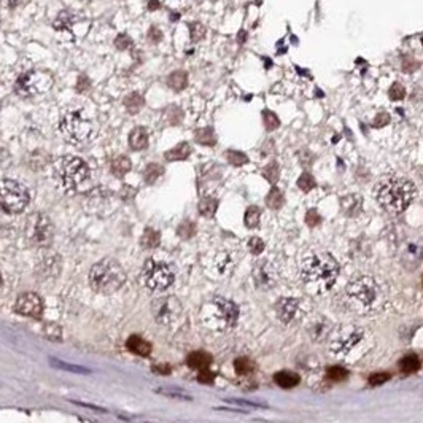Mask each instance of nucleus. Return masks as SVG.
<instances>
[{"label": "nucleus", "mask_w": 423, "mask_h": 423, "mask_svg": "<svg viewBox=\"0 0 423 423\" xmlns=\"http://www.w3.org/2000/svg\"><path fill=\"white\" fill-rule=\"evenodd\" d=\"M341 266L331 253L318 252L309 255L301 267V277L310 293H324L331 290L339 277Z\"/></svg>", "instance_id": "obj_1"}, {"label": "nucleus", "mask_w": 423, "mask_h": 423, "mask_svg": "<svg viewBox=\"0 0 423 423\" xmlns=\"http://www.w3.org/2000/svg\"><path fill=\"white\" fill-rule=\"evenodd\" d=\"M417 194L415 185L404 177H385L375 186V199L390 213L404 212Z\"/></svg>", "instance_id": "obj_2"}, {"label": "nucleus", "mask_w": 423, "mask_h": 423, "mask_svg": "<svg viewBox=\"0 0 423 423\" xmlns=\"http://www.w3.org/2000/svg\"><path fill=\"white\" fill-rule=\"evenodd\" d=\"M347 302L360 313H371L379 309L384 301L382 288L372 277H358L345 290Z\"/></svg>", "instance_id": "obj_3"}, {"label": "nucleus", "mask_w": 423, "mask_h": 423, "mask_svg": "<svg viewBox=\"0 0 423 423\" xmlns=\"http://www.w3.org/2000/svg\"><path fill=\"white\" fill-rule=\"evenodd\" d=\"M54 177L61 188L75 193L86 186L91 177V170L78 156H62L54 162Z\"/></svg>", "instance_id": "obj_4"}, {"label": "nucleus", "mask_w": 423, "mask_h": 423, "mask_svg": "<svg viewBox=\"0 0 423 423\" xmlns=\"http://www.w3.org/2000/svg\"><path fill=\"white\" fill-rule=\"evenodd\" d=\"M126 281V272L123 266L113 258H105L96 263L89 272V284L94 291L101 295H113Z\"/></svg>", "instance_id": "obj_5"}, {"label": "nucleus", "mask_w": 423, "mask_h": 423, "mask_svg": "<svg viewBox=\"0 0 423 423\" xmlns=\"http://www.w3.org/2000/svg\"><path fill=\"white\" fill-rule=\"evenodd\" d=\"M201 317L209 328L215 331H227L236 324L239 318V309L232 301L218 296L204 306Z\"/></svg>", "instance_id": "obj_6"}, {"label": "nucleus", "mask_w": 423, "mask_h": 423, "mask_svg": "<svg viewBox=\"0 0 423 423\" xmlns=\"http://www.w3.org/2000/svg\"><path fill=\"white\" fill-rule=\"evenodd\" d=\"M59 131L66 142L72 145H83L88 142L92 134V124L78 108H67L64 110L59 119Z\"/></svg>", "instance_id": "obj_7"}, {"label": "nucleus", "mask_w": 423, "mask_h": 423, "mask_svg": "<svg viewBox=\"0 0 423 423\" xmlns=\"http://www.w3.org/2000/svg\"><path fill=\"white\" fill-rule=\"evenodd\" d=\"M331 334V352L341 358H349L358 353L367 341V333L356 326H342Z\"/></svg>", "instance_id": "obj_8"}, {"label": "nucleus", "mask_w": 423, "mask_h": 423, "mask_svg": "<svg viewBox=\"0 0 423 423\" xmlns=\"http://www.w3.org/2000/svg\"><path fill=\"white\" fill-rule=\"evenodd\" d=\"M30 201L29 191L16 180L0 181V207L7 213H21Z\"/></svg>", "instance_id": "obj_9"}, {"label": "nucleus", "mask_w": 423, "mask_h": 423, "mask_svg": "<svg viewBox=\"0 0 423 423\" xmlns=\"http://www.w3.org/2000/svg\"><path fill=\"white\" fill-rule=\"evenodd\" d=\"M54 80L45 70H30L23 73L15 83V92L19 97H34L51 89Z\"/></svg>", "instance_id": "obj_10"}, {"label": "nucleus", "mask_w": 423, "mask_h": 423, "mask_svg": "<svg viewBox=\"0 0 423 423\" xmlns=\"http://www.w3.org/2000/svg\"><path fill=\"white\" fill-rule=\"evenodd\" d=\"M142 278L147 288L153 291H164L173 281V272L167 264L158 263L155 259H148L144 266Z\"/></svg>", "instance_id": "obj_11"}, {"label": "nucleus", "mask_w": 423, "mask_h": 423, "mask_svg": "<svg viewBox=\"0 0 423 423\" xmlns=\"http://www.w3.org/2000/svg\"><path fill=\"white\" fill-rule=\"evenodd\" d=\"M27 237L34 245L48 247L53 241V224L48 216L43 213L32 215L27 224Z\"/></svg>", "instance_id": "obj_12"}, {"label": "nucleus", "mask_w": 423, "mask_h": 423, "mask_svg": "<svg viewBox=\"0 0 423 423\" xmlns=\"http://www.w3.org/2000/svg\"><path fill=\"white\" fill-rule=\"evenodd\" d=\"M151 310H153L156 321L170 323L180 313L181 306L175 298L167 296V298H161V299L155 301L153 306H151Z\"/></svg>", "instance_id": "obj_13"}, {"label": "nucleus", "mask_w": 423, "mask_h": 423, "mask_svg": "<svg viewBox=\"0 0 423 423\" xmlns=\"http://www.w3.org/2000/svg\"><path fill=\"white\" fill-rule=\"evenodd\" d=\"M15 309L21 315L38 318L43 313V301L37 293H23L18 296Z\"/></svg>", "instance_id": "obj_14"}, {"label": "nucleus", "mask_w": 423, "mask_h": 423, "mask_svg": "<svg viewBox=\"0 0 423 423\" xmlns=\"http://www.w3.org/2000/svg\"><path fill=\"white\" fill-rule=\"evenodd\" d=\"M275 312H277V317L281 321L290 323L298 317L299 302L296 299H293V298H281L275 304Z\"/></svg>", "instance_id": "obj_15"}, {"label": "nucleus", "mask_w": 423, "mask_h": 423, "mask_svg": "<svg viewBox=\"0 0 423 423\" xmlns=\"http://www.w3.org/2000/svg\"><path fill=\"white\" fill-rule=\"evenodd\" d=\"M255 278L259 287L269 288L275 284V270L272 269L270 264L261 263V264H258V267H255Z\"/></svg>", "instance_id": "obj_16"}, {"label": "nucleus", "mask_w": 423, "mask_h": 423, "mask_svg": "<svg viewBox=\"0 0 423 423\" xmlns=\"http://www.w3.org/2000/svg\"><path fill=\"white\" fill-rule=\"evenodd\" d=\"M333 333V324L330 323L328 318H318L312 323V326H310V336L315 341H320V339H324L328 334Z\"/></svg>", "instance_id": "obj_17"}, {"label": "nucleus", "mask_w": 423, "mask_h": 423, "mask_svg": "<svg viewBox=\"0 0 423 423\" xmlns=\"http://www.w3.org/2000/svg\"><path fill=\"white\" fill-rule=\"evenodd\" d=\"M129 145L132 150L140 151L148 147V132L145 127H135L132 132L129 134Z\"/></svg>", "instance_id": "obj_18"}, {"label": "nucleus", "mask_w": 423, "mask_h": 423, "mask_svg": "<svg viewBox=\"0 0 423 423\" xmlns=\"http://www.w3.org/2000/svg\"><path fill=\"white\" fill-rule=\"evenodd\" d=\"M191 155V147L186 142H181L177 147H173L170 150H167L164 153V159L169 162H175V161H185L188 156Z\"/></svg>", "instance_id": "obj_19"}, {"label": "nucleus", "mask_w": 423, "mask_h": 423, "mask_svg": "<svg viewBox=\"0 0 423 423\" xmlns=\"http://www.w3.org/2000/svg\"><path fill=\"white\" fill-rule=\"evenodd\" d=\"M126 345L132 353L140 355V356H148L151 353V344L142 338H138V336H131V338L127 339Z\"/></svg>", "instance_id": "obj_20"}, {"label": "nucleus", "mask_w": 423, "mask_h": 423, "mask_svg": "<svg viewBox=\"0 0 423 423\" xmlns=\"http://www.w3.org/2000/svg\"><path fill=\"white\" fill-rule=\"evenodd\" d=\"M167 86L172 91H183L188 86V73L185 70H175L167 77Z\"/></svg>", "instance_id": "obj_21"}, {"label": "nucleus", "mask_w": 423, "mask_h": 423, "mask_svg": "<svg viewBox=\"0 0 423 423\" xmlns=\"http://www.w3.org/2000/svg\"><path fill=\"white\" fill-rule=\"evenodd\" d=\"M210 363H212V356L205 352H194L188 356V366L198 371L207 369Z\"/></svg>", "instance_id": "obj_22"}, {"label": "nucleus", "mask_w": 423, "mask_h": 423, "mask_svg": "<svg viewBox=\"0 0 423 423\" xmlns=\"http://www.w3.org/2000/svg\"><path fill=\"white\" fill-rule=\"evenodd\" d=\"M144 105H145V99H144V96L138 92H131L129 96H126V99H124V107L129 115H137L144 108Z\"/></svg>", "instance_id": "obj_23"}, {"label": "nucleus", "mask_w": 423, "mask_h": 423, "mask_svg": "<svg viewBox=\"0 0 423 423\" xmlns=\"http://www.w3.org/2000/svg\"><path fill=\"white\" fill-rule=\"evenodd\" d=\"M361 196H356V194H349V196L342 198V207L344 212L349 215V216H355L360 213L361 210Z\"/></svg>", "instance_id": "obj_24"}, {"label": "nucleus", "mask_w": 423, "mask_h": 423, "mask_svg": "<svg viewBox=\"0 0 423 423\" xmlns=\"http://www.w3.org/2000/svg\"><path fill=\"white\" fill-rule=\"evenodd\" d=\"M274 382L281 388H293L299 384V375L291 371H280L274 375Z\"/></svg>", "instance_id": "obj_25"}, {"label": "nucleus", "mask_w": 423, "mask_h": 423, "mask_svg": "<svg viewBox=\"0 0 423 423\" xmlns=\"http://www.w3.org/2000/svg\"><path fill=\"white\" fill-rule=\"evenodd\" d=\"M132 164L127 156H118L112 161V173L118 178H123L126 173L131 170Z\"/></svg>", "instance_id": "obj_26"}, {"label": "nucleus", "mask_w": 423, "mask_h": 423, "mask_svg": "<svg viewBox=\"0 0 423 423\" xmlns=\"http://www.w3.org/2000/svg\"><path fill=\"white\" fill-rule=\"evenodd\" d=\"M194 138H196V142L205 147H213L216 144V134L212 127H202L198 129L196 134H194Z\"/></svg>", "instance_id": "obj_27"}, {"label": "nucleus", "mask_w": 423, "mask_h": 423, "mask_svg": "<svg viewBox=\"0 0 423 423\" xmlns=\"http://www.w3.org/2000/svg\"><path fill=\"white\" fill-rule=\"evenodd\" d=\"M420 360L415 355H407L399 361V369L404 374H414L420 369Z\"/></svg>", "instance_id": "obj_28"}, {"label": "nucleus", "mask_w": 423, "mask_h": 423, "mask_svg": "<svg viewBox=\"0 0 423 423\" xmlns=\"http://www.w3.org/2000/svg\"><path fill=\"white\" fill-rule=\"evenodd\" d=\"M216 209H218V201L215 198H204L199 202V213L205 218H212L216 213Z\"/></svg>", "instance_id": "obj_29"}, {"label": "nucleus", "mask_w": 423, "mask_h": 423, "mask_svg": "<svg viewBox=\"0 0 423 423\" xmlns=\"http://www.w3.org/2000/svg\"><path fill=\"white\" fill-rule=\"evenodd\" d=\"M284 193H281L277 186H274L272 190L269 191V194L266 196V205L269 209H272V210H278L281 205H284Z\"/></svg>", "instance_id": "obj_30"}, {"label": "nucleus", "mask_w": 423, "mask_h": 423, "mask_svg": "<svg viewBox=\"0 0 423 423\" xmlns=\"http://www.w3.org/2000/svg\"><path fill=\"white\" fill-rule=\"evenodd\" d=\"M161 242V236L156 229H151V227H147L142 239H140V244H142L144 248H156Z\"/></svg>", "instance_id": "obj_31"}, {"label": "nucleus", "mask_w": 423, "mask_h": 423, "mask_svg": "<svg viewBox=\"0 0 423 423\" xmlns=\"http://www.w3.org/2000/svg\"><path fill=\"white\" fill-rule=\"evenodd\" d=\"M162 173H164V167H162L161 164H156V162H151V164L147 166L145 172H144V177H145V181L148 183V185H151V183H155Z\"/></svg>", "instance_id": "obj_32"}, {"label": "nucleus", "mask_w": 423, "mask_h": 423, "mask_svg": "<svg viewBox=\"0 0 423 423\" xmlns=\"http://www.w3.org/2000/svg\"><path fill=\"white\" fill-rule=\"evenodd\" d=\"M234 367L239 375H248L255 371V363L248 358H237L234 361Z\"/></svg>", "instance_id": "obj_33"}, {"label": "nucleus", "mask_w": 423, "mask_h": 423, "mask_svg": "<svg viewBox=\"0 0 423 423\" xmlns=\"http://www.w3.org/2000/svg\"><path fill=\"white\" fill-rule=\"evenodd\" d=\"M259 218H261V210H259L258 207H255V205H252V207L247 209L245 216H244L245 226L253 229V227H256L259 224Z\"/></svg>", "instance_id": "obj_34"}, {"label": "nucleus", "mask_w": 423, "mask_h": 423, "mask_svg": "<svg viewBox=\"0 0 423 423\" xmlns=\"http://www.w3.org/2000/svg\"><path fill=\"white\" fill-rule=\"evenodd\" d=\"M50 363H51V366L58 367V369H62V371H69V372H75V374H88L89 372V369H86V367H83V366H75V364L64 363V361L56 360V358H51Z\"/></svg>", "instance_id": "obj_35"}, {"label": "nucleus", "mask_w": 423, "mask_h": 423, "mask_svg": "<svg viewBox=\"0 0 423 423\" xmlns=\"http://www.w3.org/2000/svg\"><path fill=\"white\" fill-rule=\"evenodd\" d=\"M226 159H227L229 164H232L236 167L245 166L248 162V156L245 153H242V151H237V150H227L226 151Z\"/></svg>", "instance_id": "obj_36"}, {"label": "nucleus", "mask_w": 423, "mask_h": 423, "mask_svg": "<svg viewBox=\"0 0 423 423\" xmlns=\"http://www.w3.org/2000/svg\"><path fill=\"white\" fill-rule=\"evenodd\" d=\"M263 175H264V178L269 183L275 185V183L278 181V178H280V166H278V162H275V161L269 162V164L263 170Z\"/></svg>", "instance_id": "obj_37"}, {"label": "nucleus", "mask_w": 423, "mask_h": 423, "mask_svg": "<svg viewBox=\"0 0 423 423\" xmlns=\"http://www.w3.org/2000/svg\"><path fill=\"white\" fill-rule=\"evenodd\" d=\"M263 123L267 131H275L280 126V118L277 116V113L266 108V110H263Z\"/></svg>", "instance_id": "obj_38"}, {"label": "nucleus", "mask_w": 423, "mask_h": 423, "mask_svg": "<svg viewBox=\"0 0 423 423\" xmlns=\"http://www.w3.org/2000/svg\"><path fill=\"white\" fill-rule=\"evenodd\" d=\"M298 186H299V190H302L304 193H309V191H312L313 188L317 186V181H315V178H313L312 173L304 172V173H302V175L298 178Z\"/></svg>", "instance_id": "obj_39"}, {"label": "nucleus", "mask_w": 423, "mask_h": 423, "mask_svg": "<svg viewBox=\"0 0 423 423\" xmlns=\"http://www.w3.org/2000/svg\"><path fill=\"white\" fill-rule=\"evenodd\" d=\"M388 97H390V101H393V102L403 101L406 97V88L401 83H393L388 89Z\"/></svg>", "instance_id": "obj_40"}, {"label": "nucleus", "mask_w": 423, "mask_h": 423, "mask_svg": "<svg viewBox=\"0 0 423 423\" xmlns=\"http://www.w3.org/2000/svg\"><path fill=\"white\" fill-rule=\"evenodd\" d=\"M205 26L201 23H191L190 24V35H191V41H199L205 37Z\"/></svg>", "instance_id": "obj_41"}, {"label": "nucleus", "mask_w": 423, "mask_h": 423, "mask_svg": "<svg viewBox=\"0 0 423 423\" xmlns=\"http://www.w3.org/2000/svg\"><path fill=\"white\" fill-rule=\"evenodd\" d=\"M328 377L331 379V381L334 382H341L344 381V379L347 377V371L344 369V367L341 366H333V367H328Z\"/></svg>", "instance_id": "obj_42"}, {"label": "nucleus", "mask_w": 423, "mask_h": 423, "mask_svg": "<svg viewBox=\"0 0 423 423\" xmlns=\"http://www.w3.org/2000/svg\"><path fill=\"white\" fill-rule=\"evenodd\" d=\"M45 334L51 341H61V338H62V331L56 323H48L45 326Z\"/></svg>", "instance_id": "obj_43"}, {"label": "nucleus", "mask_w": 423, "mask_h": 423, "mask_svg": "<svg viewBox=\"0 0 423 423\" xmlns=\"http://www.w3.org/2000/svg\"><path fill=\"white\" fill-rule=\"evenodd\" d=\"M248 250H250L255 256L261 255L264 250V242L259 237H252L250 241H248Z\"/></svg>", "instance_id": "obj_44"}, {"label": "nucleus", "mask_w": 423, "mask_h": 423, "mask_svg": "<svg viewBox=\"0 0 423 423\" xmlns=\"http://www.w3.org/2000/svg\"><path fill=\"white\" fill-rule=\"evenodd\" d=\"M401 67H403L404 72L412 73V72H415L420 67V62L417 59H414V58H410V56H404L403 62H401Z\"/></svg>", "instance_id": "obj_45"}, {"label": "nucleus", "mask_w": 423, "mask_h": 423, "mask_svg": "<svg viewBox=\"0 0 423 423\" xmlns=\"http://www.w3.org/2000/svg\"><path fill=\"white\" fill-rule=\"evenodd\" d=\"M115 46L118 50H121V51H126V50H129L132 46V38L129 35H126V34H119L115 40Z\"/></svg>", "instance_id": "obj_46"}, {"label": "nucleus", "mask_w": 423, "mask_h": 423, "mask_svg": "<svg viewBox=\"0 0 423 423\" xmlns=\"http://www.w3.org/2000/svg\"><path fill=\"white\" fill-rule=\"evenodd\" d=\"M390 121H392V118H390V113L387 112H381V113H377L375 118H374V121H372V126L375 129H381V127H385L390 124Z\"/></svg>", "instance_id": "obj_47"}, {"label": "nucleus", "mask_w": 423, "mask_h": 423, "mask_svg": "<svg viewBox=\"0 0 423 423\" xmlns=\"http://www.w3.org/2000/svg\"><path fill=\"white\" fill-rule=\"evenodd\" d=\"M306 223L310 226V227H315V226H318L320 223H321V216L318 215V212L317 210H309L307 213H306Z\"/></svg>", "instance_id": "obj_48"}, {"label": "nucleus", "mask_w": 423, "mask_h": 423, "mask_svg": "<svg viewBox=\"0 0 423 423\" xmlns=\"http://www.w3.org/2000/svg\"><path fill=\"white\" fill-rule=\"evenodd\" d=\"M388 379H390V375L385 374V372H375V374H372V375L369 377V384L374 385V387H379V385L385 384V382L388 381Z\"/></svg>", "instance_id": "obj_49"}, {"label": "nucleus", "mask_w": 423, "mask_h": 423, "mask_svg": "<svg viewBox=\"0 0 423 423\" xmlns=\"http://www.w3.org/2000/svg\"><path fill=\"white\" fill-rule=\"evenodd\" d=\"M193 232H194V224H193V223H190V221L181 223V224H180V227H178V234H180L181 237H185V239L191 237V236H193Z\"/></svg>", "instance_id": "obj_50"}, {"label": "nucleus", "mask_w": 423, "mask_h": 423, "mask_svg": "<svg viewBox=\"0 0 423 423\" xmlns=\"http://www.w3.org/2000/svg\"><path fill=\"white\" fill-rule=\"evenodd\" d=\"M198 379H199V382H202V384H212L215 375H213V372H210L207 369H202V371H199V377Z\"/></svg>", "instance_id": "obj_51"}, {"label": "nucleus", "mask_w": 423, "mask_h": 423, "mask_svg": "<svg viewBox=\"0 0 423 423\" xmlns=\"http://www.w3.org/2000/svg\"><path fill=\"white\" fill-rule=\"evenodd\" d=\"M299 159L302 162V166H307V164H310V161L313 159V156L309 153V151L302 150V151H299Z\"/></svg>", "instance_id": "obj_52"}, {"label": "nucleus", "mask_w": 423, "mask_h": 423, "mask_svg": "<svg viewBox=\"0 0 423 423\" xmlns=\"http://www.w3.org/2000/svg\"><path fill=\"white\" fill-rule=\"evenodd\" d=\"M274 148H275L274 142L269 138V140H266V142H264V145H263L261 151H263V155H272V153H274Z\"/></svg>", "instance_id": "obj_53"}, {"label": "nucleus", "mask_w": 423, "mask_h": 423, "mask_svg": "<svg viewBox=\"0 0 423 423\" xmlns=\"http://www.w3.org/2000/svg\"><path fill=\"white\" fill-rule=\"evenodd\" d=\"M21 2H23V0H0V8H15Z\"/></svg>", "instance_id": "obj_54"}, {"label": "nucleus", "mask_w": 423, "mask_h": 423, "mask_svg": "<svg viewBox=\"0 0 423 423\" xmlns=\"http://www.w3.org/2000/svg\"><path fill=\"white\" fill-rule=\"evenodd\" d=\"M148 35H150V40H153L155 43H158V41L161 40V37H162L161 30H159L158 27H151L150 32H148Z\"/></svg>", "instance_id": "obj_55"}, {"label": "nucleus", "mask_w": 423, "mask_h": 423, "mask_svg": "<svg viewBox=\"0 0 423 423\" xmlns=\"http://www.w3.org/2000/svg\"><path fill=\"white\" fill-rule=\"evenodd\" d=\"M153 371L155 372H158V374H169L170 372V367L169 366H159V364H156V366H153Z\"/></svg>", "instance_id": "obj_56"}, {"label": "nucleus", "mask_w": 423, "mask_h": 423, "mask_svg": "<svg viewBox=\"0 0 423 423\" xmlns=\"http://www.w3.org/2000/svg\"><path fill=\"white\" fill-rule=\"evenodd\" d=\"M148 8H150V12H155V10L161 8V4L158 2V0H150V4H148Z\"/></svg>", "instance_id": "obj_57"}, {"label": "nucleus", "mask_w": 423, "mask_h": 423, "mask_svg": "<svg viewBox=\"0 0 423 423\" xmlns=\"http://www.w3.org/2000/svg\"><path fill=\"white\" fill-rule=\"evenodd\" d=\"M0 287H2V275H0Z\"/></svg>", "instance_id": "obj_58"}, {"label": "nucleus", "mask_w": 423, "mask_h": 423, "mask_svg": "<svg viewBox=\"0 0 423 423\" xmlns=\"http://www.w3.org/2000/svg\"><path fill=\"white\" fill-rule=\"evenodd\" d=\"M421 284H423V277H421Z\"/></svg>", "instance_id": "obj_59"}, {"label": "nucleus", "mask_w": 423, "mask_h": 423, "mask_svg": "<svg viewBox=\"0 0 423 423\" xmlns=\"http://www.w3.org/2000/svg\"><path fill=\"white\" fill-rule=\"evenodd\" d=\"M0 108H2V105H0Z\"/></svg>", "instance_id": "obj_60"}]
</instances>
